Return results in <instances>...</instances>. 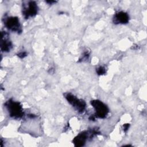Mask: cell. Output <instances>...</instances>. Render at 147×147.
Segmentation results:
<instances>
[{
  "label": "cell",
  "mask_w": 147,
  "mask_h": 147,
  "mask_svg": "<svg viewBox=\"0 0 147 147\" xmlns=\"http://www.w3.org/2000/svg\"><path fill=\"white\" fill-rule=\"evenodd\" d=\"M6 107L10 116L13 118H21L24 115V112L22 105L20 102L9 99L5 103Z\"/></svg>",
  "instance_id": "6da1fadb"
},
{
  "label": "cell",
  "mask_w": 147,
  "mask_h": 147,
  "mask_svg": "<svg viewBox=\"0 0 147 147\" xmlns=\"http://www.w3.org/2000/svg\"><path fill=\"white\" fill-rule=\"evenodd\" d=\"M91 104L95 109V118H105L109 113V109L107 106L99 100H93L91 101Z\"/></svg>",
  "instance_id": "7a4b0ae2"
},
{
  "label": "cell",
  "mask_w": 147,
  "mask_h": 147,
  "mask_svg": "<svg viewBox=\"0 0 147 147\" xmlns=\"http://www.w3.org/2000/svg\"><path fill=\"white\" fill-rule=\"evenodd\" d=\"M98 133V131L96 130L84 131L75 137L73 140V144L75 146H82L84 145L88 138L93 137L96 135Z\"/></svg>",
  "instance_id": "3957f363"
},
{
  "label": "cell",
  "mask_w": 147,
  "mask_h": 147,
  "mask_svg": "<svg viewBox=\"0 0 147 147\" xmlns=\"http://www.w3.org/2000/svg\"><path fill=\"white\" fill-rule=\"evenodd\" d=\"M65 98L79 113H82L84 112L86 105L83 100L77 98L75 95L71 93H67L65 95Z\"/></svg>",
  "instance_id": "277c9868"
},
{
  "label": "cell",
  "mask_w": 147,
  "mask_h": 147,
  "mask_svg": "<svg viewBox=\"0 0 147 147\" xmlns=\"http://www.w3.org/2000/svg\"><path fill=\"white\" fill-rule=\"evenodd\" d=\"M5 26L9 30L21 33L22 32L21 24L19 19L16 17H9L5 19L4 22Z\"/></svg>",
  "instance_id": "5b68a950"
},
{
  "label": "cell",
  "mask_w": 147,
  "mask_h": 147,
  "mask_svg": "<svg viewBox=\"0 0 147 147\" xmlns=\"http://www.w3.org/2000/svg\"><path fill=\"white\" fill-rule=\"evenodd\" d=\"M38 11V7L34 1H29L27 5H24L22 9V14L27 19L30 17H33L36 15Z\"/></svg>",
  "instance_id": "8992f818"
},
{
  "label": "cell",
  "mask_w": 147,
  "mask_h": 147,
  "mask_svg": "<svg viewBox=\"0 0 147 147\" xmlns=\"http://www.w3.org/2000/svg\"><path fill=\"white\" fill-rule=\"evenodd\" d=\"M7 37L8 35L5 32H2L1 49L3 52H9L12 48V44Z\"/></svg>",
  "instance_id": "52a82bcc"
},
{
  "label": "cell",
  "mask_w": 147,
  "mask_h": 147,
  "mask_svg": "<svg viewBox=\"0 0 147 147\" xmlns=\"http://www.w3.org/2000/svg\"><path fill=\"white\" fill-rule=\"evenodd\" d=\"M129 16L124 11H118L115 13L113 21L115 24H127L129 22Z\"/></svg>",
  "instance_id": "ba28073f"
},
{
  "label": "cell",
  "mask_w": 147,
  "mask_h": 147,
  "mask_svg": "<svg viewBox=\"0 0 147 147\" xmlns=\"http://www.w3.org/2000/svg\"><path fill=\"white\" fill-rule=\"evenodd\" d=\"M96 73L98 75H102L103 74H105L106 72V69H105V68L104 67H102V66H100L99 67H98L96 70Z\"/></svg>",
  "instance_id": "9c48e42d"
},
{
  "label": "cell",
  "mask_w": 147,
  "mask_h": 147,
  "mask_svg": "<svg viewBox=\"0 0 147 147\" xmlns=\"http://www.w3.org/2000/svg\"><path fill=\"white\" fill-rule=\"evenodd\" d=\"M27 55V53L25 52H20L18 54V56L21 58V59H22V58H24L25 57H26Z\"/></svg>",
  "instance_id": "30bf717a"
},
{
  "label": "cell",
  "mask_w": 147,
  "mask_h": 147,
  "mask_svg": "<svg viewBox=\"0 0 147 147\" xmlns=\"http://www.w3.org/2000/svg\"><path fill=\"white\" fill-rule=\"evenodd\" d=\"M129 126H130V124L129 123H126V124H124L123 125V131H126L129 128Z\"/></svg>",
  "instance_id": "8fae6325"
},
{
  "label": "cell",
  "mask_w": 147,
  "mask_h": 147,
  "mask_svg": "<svg viewBox=\"0 0 147 147\" xmlns=\"http://www.w3.org/2000/svg\"><path fill=\"white\" fill-rule=\"evenodd\" d=\"M47 3H50V4H52V3H55L56 2H55V1H47Z\"/></svg>",
  "instance_id": "7c38bea8"
}]
</instances>
